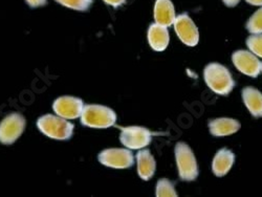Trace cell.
<instances>
[{
    "label": "cell",
    "mask_w": 262,
    "mask_h": 197,
    "mask_svg": "<svg viewBox=\"0 0 262 197\" xmlns=\"http://www.w3.org/2000/svg\"><path fill=\"white\" fill-rule=\"evenodd\" d=\"M246 28L251 34H262V8L251 16Z\"/></svg>",
    "instance_id": "19"
},
{
    "label": "cell",
    "mask_w": 262,
    "mask_h": 197,
    "mask_svg": "<svg viewBox=\"0 0 262 197\" xmlns=\"http://www.w3.org/2000/svg\"><path fill=\"white\" fill-rule=\"evenodd\" d=\"M55 2L72 10L85 12L92 7L94 0H55Z\"/></svg>",
    "instance_id": "18"
},
{
    "label": "cell",
    "mask_w": 262,
    "mask_h": 197,
    "mask_svg": "<svg viewBox=\"0 0 262 197\" xmlns=\"http://www.w3.org/2000/svg\"><path fill=\"white\" fill-rule=\"evenodd\" d=\"M152 133L144 127L130 126L122 128L120 141L128 149H142L150 144Z\"/></svg>",
    "instance_id": "7"
},
{
    "label": "cell",
    "mask_w": 262,
    "mask_h": 197,
    "mask_svg": "<svg viewBox=\"0 0 262 197\" xmlns=\"http://www.w3.org/2000/svg\"><path fill=\"white\" fill-rule=\"evenodd\" d=\"M235 162V155L228 149L218 150L212 161V171L218 178H223L231 170Z\"/></svg>",
    "instance_id": "13"
},
{
    "label": "cell",
    "mask_w": 262,
    "mask_h": 197,
    "mask_svg": "<svg viewBox=\"0 0 262 197\" xmlns=\"http://www.w3.org/2000/svg\"><path fill=\"white\" fill-rule=\"evenodd\" d=\"M247 46L250 51L262 58V34H253L247 39Z\"/></svg>",
    "instance_id": "20"
},
{
    "label": "cell",
    "mask_w": 262,
    "mask_h": 197,
    "mask_svg": "<svg viewBox=\"0 0 262 197\" xmlns=\"http://www.w3.org/2000/svg\"><path fill=\"white\" fill-rule=\"evenodd\" d=\"M26 2L32 8H38L47 5V0H26Z\"/></svg>",
    "instance_id": "21"
},
{
    "label": "cell",
    "mask_w": 262,
    "mask_h": 197,
    "mask_svg": "<svg viewBox=\"0 0 262 197\" xmlns=\"http://www.w3.org/2000/svg\"><path fill=\"white\" fill-rule=\"evenodd\" d=\"M37 126L43 135L54 140H69L74 133V124L58 115L42 116L38 119Z\"/></svg>",
    "instance_id": "3"
},
{
    "label": "cell",
    "mask_w": 262,
    "mask_h": 197,
    "mask_svg": "<svg viewBox=\"0 0 262 197\" xmlns=\"http://www.w3.org/2000/svg\"><path fill=\"white\" fill-rule=\"evenodd\" d=\"M261 73H262V63H261Z\"/></svg>",
    "instance_id": "25"
},
{
    "label": "cell",
    "mask_w": 262,
    "mask_h": 197,
    "mask_svg": "<svg viewBox=\"0 0 262 197\" xmlns=\"http://www.w3.org/2000/svg\"><path fill=\"white\" fill-rule=\"evenodd\" d=\"M99 162L107 167L116 169L130 168L135 164L134 153L128 148H111L105 149L98 156Z\"/></svg>",
    "instance_id": "6"
},
{
    "label": "cell",
    "mask_w": 262,
    "mask_h": 197,
    "mask_svg": "<svg viewBox=\"0 0 262 197\" xmlns=\"http://www.w3.org/2000/svg\"><path fill=\"white\" fill-rule=\"evenodd\" d=\"M246 2L251 6H258L262 7V0H246Z\"/></svg>",
    "instance_id": "24"
},
{
    "label": "cell",
    "mask_w": 262,
    "mask_h": 197,
    "mask_svg": "<svg viewBox=\"0 0 262 197\" xmlns=\"http://www.w3.org/2000/svg\"><path fill=\"white\" fill-rule=\"evenodd\" d=\"M223 3L229 8H234L240 3V0H223Z\"/></svg>",
    "instance_id": "23"
},
{
    "label": "cell",
    "mask_w": 262,
    "mask_h": 197,
    "mask_svg": "<svg viewBox=\"0 0 262 197\" xmlns=\"http://www.w3.org/2000/svg\"><path fill=\"white\" fill-rule=\"evenodd\" d=\"M83 108V101L72 96L60 97L56 99L53 104V109L56 115L67 120H75L81 117Z\"/></svg>",
    "instance_id": "9"
},
{
    "label": "cell",
    "mask_w": 262,
    "mask_h": 197,
    "mask_svg": "<svg viewBox=\"0 0 262 197\" xmlns=\"http://www.w3.org/2000/svg\"><path fill=\"white\" fill-rule=\"evenodd\" d=\"M234 67L240 72L251 78H257L261 73V62L258 58L248 51H236L232 55Z\"/></svg>",
    "instance_id": "10"
},
{
    "label": "cell",
    "mask_w": 262,
    "mask_h": 197,
    "mask_svg": "<svg viewBox=\"0 0 262 197\" xmlns=\"http://www.w3.org/2000/svg\"><path fill=\"white\" fill-rule=\"evenodd\" d=\"M27 121L23 115L13 113L7 116L0 123V143L11 145L23 135Z\"/></svg>",
    "instance_id": "5"
},
{
    "label": "cell",
    "mask_w": 262,
    "mask_h": 197,
    "mask_svg": "<svg viewBox=\"0 0 262 197\" xmlns=\"http://www.w3.org/2000/svg\"><path fill=\"white\" fill-rule=\"evenodd\" d=\"M154 16L157 24L167 28L172 26L174 21H176L177 15L171 0H157L154 10Z\"/></svg>",
    "instance_id": "14"
},
{
    "label": "cell",
    "mask_w": 262,
    "mask_h": 197,
    "mask_svg": "<svg viewBox=\"0 0 262 197\" xmlns=\"http://www.w3.org/2000/svg\"><path fill=\"white\" fill-rule=\"evenodd\" d=\"M117 115L112 108L98 104H90L83 108L81 123L91 128L104 129L116 124Z\"/></svg>",
    "instance_id": "2"
},
{
    "label": "cell",
    "mask_w": 262,
    "mask_h": 197,
    "mask_svg": "<svg viewBox=\"0 0 262 197\" xmlns=\"http://www.w3.org/2000/svg\"><path fill=\"white\" fill-rule=\"evenodd\" d=\"M156 194L158 197H168V196L176 197V196H178V192L176 191V188H174L173 183L167 179H162L158 182Z\"/></svg>",
    "instance_id": "17"
},
{
    "label": "cell",
    "mask_w": 262,
    "mask_h": 197,
    "mask_svg": "<svg viewBox=\"0 0 262 197\" xmlns=\"http://www.w3.org/2000/svg\"><path fill=\"white\" fill-rule=\"evenodd\" d=\"M174 30L181 41L187 47H196L200 41V33L198 27L195 26L193 20L188 14L183 13L179 15L174 21Z\"/></svg>",
    "instance_id": "8"
},
{
    "label": "cell",
    "mask_w": 262,
    "mask_h": 197,
    "mask_svg": "<svg viewBox=\"0 0 262 197\" xmlns=\"http://www.w3.org/2000/svg\"><path fill=\"white\" fill-rule=\"evenodd\" d=\"M208 127L210 134L213 137L223 138L236 134L240 129V127H242V125H240V123L235 119L220 118L210 120Z\"/></svg>",
    "instance_id": "11"
},
{
    "label": "cell",
    "mask_w": 262,
    "mask_h": 197,
    "mask_svg": "<svg viewBox=\"0 0 262 197\" xmlns=\"http://www.w3.org/2000/svg\"><path fill=\"white\" fill-rule=\"evenodd\" d=\"M103 2L108 6H112L114 8H118V7L123 6L126 3V0H103Z\"/></svg>",
    "instance_id": "22"
},
{
    "label": "cell",
    "mask_w": 262,
    "mask_h": 197,
    "mask_svg": "<svg viewBox=\"0 0 262 197\" xmlns=\"http://www.w3.org/2000/svg\"><path fill=\"white\" fill-rule=\"evenodd\" d=\"M137 163H138V173L143 181H149L154 177L156 173L157 163L151 155V152L147 149L141 150L137 155Z\"/></svg>",
    "instance_id": "15"
},
{
    "label": "cell",
    "mask_w": 262,
    "mask_h": 197,
    "mask_svg": "<svg viewBox=\"0 0 262 197\" xmlns=\"http://www.w3.org/2000/svg\"><path fill=\"white\" fill-rule=\"evenodd\" d=\"M179 175L182 181L193 182L199 177V167L192 149L184 142H180L174 149Z\"/></svg>",
    "instance_id": "4"
},
{
    "label": "cell",
    "mask_w": 262,
    "mask_h": 197,
    "mask_svg": "<svg viewBox=\"0 0 262 197\" xmlns=\"http://www.w3.org/2000/svg\"><path fill=\"white\" fill-rule=\"evenodd\" d=\"M244 103L254 118H262V94L255 87H245L242 93Z\"/></svg>",
    "instance_id": "16"
},
{
    "label": "cell",
    "mask_w": 262,
    "mask_h": 197,
    "mask_svg": "<svg viewBox=\"0 0 262 197\" xmlns=\"http://www.w3.org/2000/svg\"><path fill=\"white\" fill-rule=\"evenodd\" d=\"M204 80L209 89L220 96H228L235 87L229 70L217 62L209 63L205 68Z\"/></svg>",
    "instance_id": "1"
},
{
    "label": "cell",
    "mask_w": 262,
    "mask_h": 197,
    "mask_svg": "<svg viewBox=\"0 0 262 197\" xmlns=\"http://www.w3.org/2000/svg\"><path fill=\"white\" fill-rule=\"evenodd\" d=\"M169 31L167 27L159 24H152L148 29V42L152 50L163 52L169 45Z\"/></svg>",
    "instance_id": "12"
}]
</instances>
